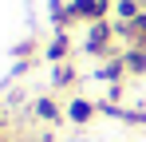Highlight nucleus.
I'll return each instance as SVG.
<instances>
[{
	"label": "nucleus",
	"instance_id": "1",
	"mask_svg": "<svg viewBox=\"0 0 146 142\" xmlns=\"http://www.w3.org/2000/svg\"><path fill=\"white\" fill-rule=\"evenodd\" d=\"M107 12V0H71V16H103Z\"/></svg>",
	"mask_w": 146,
	"mask_h": 142
},
{
	"label": "nucleus",
	"instance_id": "2",
	"mask_svg": "<svg viewBox=\"0 0 146 142\" xmlns=\"http://www.w3.org/2000/svg\"><path fill=\"white\" fill-rule=\"evenodd\" d=\"M107 40H111V28H107L103 20H95V32L87 36V51H103V47H107Z\"/></svg>",
	"mask_w": 146,
	"mask_h": 142
},
{
	"label": "nucleus",
	"instance_id": "3",
	"mask_svg": "<svg viewBox=\"0 0 146 142\" xmlns=\"http://www.w3.org/2000/svg\"><path fill=\"white\" fill-rule=\"evenodd\" d=\"M91 115H95V103H87V99H75L71 107H67V118L71 122H87Z\"/></svg>",
	"mask_w": 146,
	"mask_h": 142
},
{
	"label": "nucleus",
	"instance_id": "4",
	"mask_svg": "<svg viewBox=\"0 0 146 142\" xmlns=\"http://www.w3.org/2000/svg\"><path fill=\"white\" fill-rule=\"evenodd\" d=\"M115 12H119V20H138V0H119V4H115Z\"/></svg>",
	"mask_w": 146,
	"mask_h": 142
},
{
	"label": "nucleus",
	"instance_id": "5",
	"mask_svg": "<svg viewBox=\"0 0 146 142\" xmlns=\"http://www.w3.org/2000/svg\"><path fill=\"white\" fill-rule=\"evenodd\" d=\"M63 55H67V40L59 36V40H55V44L48 47V59H63Z\"/></svg>",
	"mask_w": 146,
	"mask_h": 142
},
{
	"label": "nucleus",
	"instance_id": "6",
	"mask_svg": "<svg viewBox=\"0 0 146 142\" xmlns=\"http://www.w3.org/2000/svg\"><path fill=\"white\" fill-rule=\"evenodd\" d=\"M126 67H134V71H146V51H130V55H126Z\"/></svg>",
	"mask_w": 146,
	"mask_h": 142
},
{
	"label": "nucleus",
	"instance_id": "7",
	"mask_svg": "<svg viewBox=\"0 0 146 142\" xmlns=\"http://www.w3.org/2000/svg\"><path fill=\"white\" fill-rule=\"evenodd\" d=\"M36 111H40L44 118H59V111H55V103H48V99H40V103H36Z\"/></svg>",
	"mask_w": 146,
	"mask_h": 142
}]
</instances>
